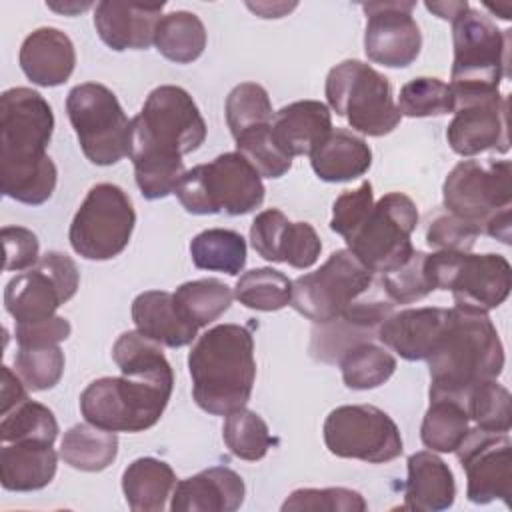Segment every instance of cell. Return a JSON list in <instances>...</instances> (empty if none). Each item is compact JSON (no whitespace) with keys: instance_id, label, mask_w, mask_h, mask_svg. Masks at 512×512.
<instances>
[{"instance_id":"cell-1","label":"cell","mask_w":512,"mask_h":512,"mask_svg":"<svg viewBox=\"0 0 512 512\" xmlns=\"http://www.w3.org/2000/svg\"><path fill=\"white\" fill-rule=\"evenodd\" d=\"M206 122L192 96L172 84L154 88L130 124L128 156L146 200L176 192L184 176V154L202 146Z\"/></svg>"},{"instance_id":"cell-2","label":"cell","mask_w":512,"mask_h":512,"mask_svg":"<svg viewBox=\"0 0 512 512\" xmlns=\"http://www.w3.org/2000/svg\"><path fill=\"white\" fill-rule=\"evenodd\" d=\"M54 132V114L46 98L26 86L0 96V186L2 194L40 206L50 200L58 170L46 154Z\"/></svg>"},{"instance_id":"cell-3","label":"cell","mask_w":512,"mask_h":512,"mask_svg":"<svg viewBox=\"0 0 512 512\" xmlns=\"http://www.w3.org/2000/svg\"><path fill=\"white\" fill-rule=\"evenodd\" d=\"M428 360L430 400L452 398L464 404L482 382L504 368V346L488 312L450 308L448 324Z\"/></svg>"},{"instance_id":"cell-4","label":"cell","mask_w":512,"mask_h":512,"mask_svg":"<svg viewBox=\"0 0 512 512\" xmlns=\"http://www.w3.org/2000/svg\"><path fill=\"white\" fill-rule=\"evenodd\" d=\"M192 396L216 416L244 408L256 378L254 338L246 326L218 324L206 330L188 354Z\"/></svg>"},{"instance_id":"cell-5","label":"cell","mask_w":512,"mask_h":512,"mask_svg":"<svg viewBox=\"0 0 512 512\" xmlns=\"http://www.w3.org/2000/svg\"><path fill=\"white\" fill-rule=\"evenodd\" d=\"M446 212L474 224L480 232L510 244L512 164L510 160H462L442 184Z\"/></svg>"},{"instance_id":"cell-6","label":"cell","mask_w":512,"mask_h":512,"mask_svg":"<svg viewBox=\"0 0 512 512\" xmlns=\"http://www.w3.org/2000/svg\"><path fill=\"white\" fill-rule=\"evenodd\" d=\"M182 208L190 214L242 216L262 206V176L238 152H224L208 164L186 170L176 192Z\"/></svg>"},{"instance_id":"cell-7","label":"cell","mask_w":512,"mask_h":512,"mask_svg":"<svg viewBox=\"0 0 512 512\" xmlns=\"http://www.w3.org/2000/svg\"><path fill=\"white\" fill-rule=\"evenodd\" d=\"M172 388L140 376H104L82 390L80 412L110 432H144L162 418Z\"/></svg>"},{"instance_id":"cell-8","label":"cell","mask_w":512,"mask_h":512,"mask_svg":"<svg viewBox=\"0 0 512 512\" xmlns=\"http://www.w3.org/2000/svg\"><path fill=\"white\" fill-rule=\"evenodd\" d=\"M454 60L450 88L454 98L496 92L508 76L510 30H500L486 14L468 8L452 22Z\"/></svg>"},{"instance_id":"cell-9","label":"cell","mask_w":512,"mask_h":512,"mask_svg":"<svg viewBox=\"0 0 512 512\" xmlns=\"http://www.w3.org/2000/svg\"><path fill=\"white\" fill-rule=\"evenodd\" d=\"M324 94L336 116L346 118L360 134L386 136L402 120L388 78L360 60L330 68Z\"/></svg>"},{"instance_id":"cell-10","label":"cell","mask_w":512,"mask_h":512,"mask_svg":"<svg viewBox=\"0 0 512 512\" xmlns=\"http://www.w3.org/2000/svg\"><path fill=\"white\" fill-rule=\"evenodd\" d=\"M426 272L434 290H450L454 306L476 312L498 308L512 288L510 262L500 254L432 252Z\"/></svg>"},{"instance_id":"cell-11","label":"cell","mask_w":512,"mask_h":512,"mask_svg":"<svg viewBox=\"0 0 512 512\" xmlns=\"http://www.w3.org/2000/svg\"><path fill=\"white\" fill-rule=\"evenodd\" d=\"M68 120L84 156L96 166H112L128 154L130 124L116 94L104 84L84 82L66 96Z\"/></svg>"},{"instance_id":"cell-12","label":"cell","mask_w":512,"mask_h":512,"mask_svg":"<svg viewBox=\"0 0 512 512\" xmlns=\"http://www.w3.org/2000/svg\"><path fill=\"white\" fill-rule=\"evenodd\" d=\"M416 226L418 208L414 200L402 192H388L374 202L364 222L344 242L372 274H386L412 256L410 236Z\"/></svg>"},{"instance_id":"cell-13","label":"cell","mask_w":512,"mask_h":512,"mask_svg":"<svg viewBox=\"0 0 512 512\" xmlns=\"http://www.w3.org/2000/svg\"><path fill=\"white\" fill-rule=\"evenodd\" d=\"M136 212L130 196L116 184L92 186L76 210L68 240L76 254L86 260H110L130 242Z\"/></svg>"},{"instance_id":"cell-14","label":"cell","mask_w":512,"mask_h":512,"mask_svg":"<svg viewBox=\"0 0 512 512\" xmlns=\"http://www.w3.org/2000/svg\"><path fill=\"white\" fill-rule=\"evenodd\" d=\"M372 280V272L342 248L332 252L318 270L292 282L290 306L314 324H326L368 292Z\"/></svg>"},{"instance_id":"cell-15","label":"cell","mask_w":512,"mask_h":512,"mask_svg":"<svg viewBox=\"0 0 512 512\" xmlns=\"http://www.w3.org/2000/svg\"><path fill=\"white\" fill-rule=\"evenodd\" d=\"M324 444L338 458L384 464L402 454L396 422L378 406L346 404L334 408L322 426Z\"/></svg>"},{"instance_id":"cell-16","label":"cell","mask_w":512,"mask_h":512,"mask_svg":"<svg viewBox=\"0 0 512 512\" xmlns=\"http://www.w3.org/2000/svg\"><path fill=\"white\" fill-rule=\"evenodd\" d=\"M78 284L76 262L64 252L50 250L40 256L34 268L16 274L6 284L4 308L16 324L46 320L76 294Z\"/></svg>"},{"instance_id":"cell-17","label":"cell","mask_w":512,"mask_h":512,"mask_svg":"<svg viewBox=\"0 0 512 512\" xmlns=\"http://www.w3.org/2000/svg\"><path fill=\"white\" fill-rule=\"evenodd\" d=\"M458 462L466 472V496L474 504L502 500L510 506L512 496V442L506 432L468 430L456 448Z\"/></svg>"},{"instance_id":"cell-18","label":"cell","mask_w":512,"mask_h":512,"mask_svg":"<svg viewBox=\"0 0 512 512\" xmlns=\"http://www.w3.org/2000/svg\"><path fill=\"white\" fill-rule=\"evenodd\" d=\"M508 98L496 92L458 98L446 140L460 156H476L486 150L508 152Z\"/></svg>"},{"instance_id":"cell-19","label":"cell","mask_w":512,"mask_h":512,"mask_svg":"<svg viewBox=\"0 0 512 512\" xmlns=\"http://www.w3.org/2000/svg\"><path fill=\"white\" fill-rule=\"evenodd\" d=\"M414 2H368L364 52L366 56L388 68L410 66L422 48V34L412 18Z\"/></svg>"},{"instance_id":"cell-20","label":"cell","mask_w":512,"mask_h":512,"mask_svg":"<svg viewBox=\"0 0 512 512\" xmlns=\"http://www.w3.org/2000/svg\"><path fill=\"white\" fill-rule=\"evenodd\" d=\"M450 308L426 306L392 312L376 332V338L404 360H426L436 348L446 324Z\"/></svg>"},{"instance_id":"cell-21","label":"cell","mask_w":512,"mask_h":512,"mask_svg":"<svg viewBox=\"0 0 512 512\" xmlns=\"http://www.w3.org/2000/svg\"><path fill=\"white\" fill-rule=\"evenodd\" d=\"M164 4H136L104 0L96 4L94 26L100 40L116 50H144L154 44L156 24Z\"/></svg>"},{"instance_id":"cell-22","label":"cell","mask_w":512,"mask_h":512,"mask_svg":"<svg viewBox=\"0 0 512 512\" xmlns=\"http://www.w3.org/2000/svg\"><path fill=\"white\" fill-rule=\"evenodd\" d=\"M246 496L244 480L226 466H212L176 482L172 512H234Z\"/></svg>"},{"instance_id":"cell-23","label":"cell","mask_w":512,"mask_h":512,"mask_svg":"<svg viewBox=\"0 0 512 512\" xmlns=\"http://www.w3.org/2000/svg\"><path fill=\"white\" fill-rule=\"evenodd\" d=\"M18 60L24 76L32 84L52 88L64 84L72 76L76 50L62 30L42 26L24 38Z\"/></svg>"},{"instance_id":"cell-24","label":"cell","mask_w":512,"mask_h":512,"mask_svg":"<svg viewBox=\"0 0 512 512\" xmlns=\"http://www.w3.org/2000/svg\"><path fill=\"white\" fill-rule=\"evenodd\" d=\"M332 130L330 108L320 100L282 106L272 118V140L290 158L310 156Z\"/></svg>"},{"instance_id":"cell-25","label":"cell","mask_w":512,"mask_h":512,"mask_svg":"<svg viewBox=\"0 0 512 512\" xmlns=\"http://www.w3.org/2000/svg\"><path fill=\"white\" fill-rule=\"evenodd\" d=\"M408 478L404 484V510L440 512L454 504L456 482L450 466L432 450L408 456Z\"/></svg>"},{"instance_id":"cell-26","label":"cell","mask_w":512,"mask_h":512,"mask_svg":"<svg viewBox=\"0 0 512 512\" xmlns=\"http://www.w3.org/2000/svg\"><path fill=\"white\" fill-rule=\"evenodd\" d=\"M132 322L136 330L168 348H182L196 338L198 328L176 308L174 296L164 290H146L132 302Z\"/></svg>"},{"instance_id":"cell-27","label":"cell","mask_w":512,"mask_h":512,"mask_svg":"<svg viewBox=\"0 0 512 512\" xmlns=\"http://www.w3.org/2000/svg\"><path fill=\"white\" fill-rule=\"evenodd\" d=\"M58 454L52 444L10 442L0 448V482L10 492H34L52 482Z\"/></svg>"},{"instance_id":"cell-28","label":"cell","mask_w":512,"mask_h":512,"mask_svg":"<svg viewBox=\"0 0 512 512\" xmlns=\"http://www.w3.org/2000/svg\"><path fill=\"white\" fill-rule=\"evenodd\" d=\"M314 174L324 182H350L372 166L370 146L350 130L332 128L310 154Z\"/></svg>"},{"instance_id":"cell-29","label":"cell","mask_w":512,"mask_h":512,"mask_svg":"<svg viewBox=\"0 0 512 512\" xmlns=\"http://www.w3.org/2000/svg\"><path fill=\"white\" fill-rule=\"evenodd\" d=\"M176 486V474L164 460L144 456L130 462L122 474V492L134 512H162Z\"/></svg>"},{"instance_id":"cell-30","label":"cell","mask_w":512,"mask_h":512,"mask_svg":"<svg viewBox=\"0 0 512 512\" xmlns=\"http://www.w3.org/2000/svg\"><path fill=\"white\" fill-rule=\"evenodd\" d=\"M118 454L116 432L98 428L90 422L74 424L60 442L62 460L82 472H100L108 468Z\"/></svg>"},{"instance_id":"cell-31","label":"cell","mask_w":512,"mask_h":512,"mask_svg":"<svg viewBox=\"0 0 512 512\" xmlns=\"http://www.w3.org/2000/svg\"><path fill=\"white\" fill-rule=\"evenodd\" d=\"M156 50L170 62L190 64L206 48V28L202 20L186 10L164 14L154 32Z\"/></svg>"},{"instance_id":"cell-32","label":"cell","mask_w":512,"mask_h":512,"mask_svg":"<svg viewBox=\"0 0 512 512\" xmlns=\"http://www.w3.org/2000/svg\"><path fill=\"white\" fill-rule=\"evenodd\" d=\"M112 360L122 374L174 386V372L160 344L142 336L138 330H128L118 336L112 346Z\"/></svg>"},{"instance_id":"cell-33","label":"cell","mask_w":512,"mask_h":512,"mask_svg":"<svg viewBox=\"0 0 512 512\" xmlns=\"http://www.w3.org/2000/svg\"><path fill=\"white\" fill-rule=\"evenodd\" d=\"M190 256L196 268L236 276L246 266V240L228 228H208L190 242Z\"/></svg>"},{"instance_id":"cell-34","label":"cell","mask_w":512,"mask_h":512,"mask_svg":"<svg viewBox=\"0 0 512 512\" xmlns=\"http://www.w3.org/2000/svg\"><path fill=\"white\" fill-rule=\"evenodd\" d=\"M172 296L178 312L196 328H204L230 308L234 292L218 278H200L180 284Z\"/></svg>"},{"instance_id":"cell-35","label":"cell","mask_w":512,"mask_h":512,"mask_svg":"<svg viewBox=\"0 0 512 512\" xmlns=\"http://www.w3.org/2000/svg\"><path fill=\"white\" fill-rule=\"evenodd\" d=\"M466 406L452 398H432L420 426V440L432 452H456L468 434Z\"/></svg>"},{"instance_id":"cell-36","label":"cell","mask_w":512,"mask_h":512,"mask_svg":"<svg viewBox=\"0 0 512 512\" xmlns=\"http://www.w3.org/2000/svg\"><path fill=\"white\" fill-rule=\"evenodd\" d=\"M338 366L348 388L372 390L382 386L394 374L396 358L384 346L370 340L350 346L338 358Z\"/></svg>"},{"instance_id":"cell-37","label":"cell","mask_w":512,"mask_h":512,"mask_svg":"<svg viewBox=\"0 0 512 512\" xmlns=\"http://www.w3.org/2000/svg\"><path fill=\"white\" fill-rule=\"evenodd\" d=\"M234 298L250 310L276 312L290 304L292 280L274 268H252L236 280Z\"/></svg>"},{"instance_id":"cell-38","label":"cell","mask_w":512,"mask_h":512,"mask_svg":"<svg viewBox=\"0 0 512 512\" xmlns=\"http://www.w3.org/2000/svg\"><path fill=\"white\" fill-rule=\"evenodd\" d=\"M222 438L236 458L248 462L262 460L274 444L268 424L262 420L260 414L248 410L246 406L226 414Z\"/></svg>"},{"instance_id":"cell-39","label":"cell","mask_w":512,"mask_h":512,"mask_svg":"<svg viewBox=\"0 0 512 512\" xmlns=\"http://www.w3.org/2000/svg\"><path fill=\"white\" fill-rule=\"evenodd\" d=\"M58 436V422L54 412L34 400H24L0 420V440L4 444L10 442H42L54 444Z\"/></svg>"},{"instance_id":"cell-40","label":"cell","mask_w":512,"mask_h":512,"mask_svg":"<svg viewBox=\"0 0 512 512\" xmlns=\"http://www.w3.org/2000/svg\"><path fill=\"white\" fill-rule=\"evenodd\" d=\"M224 112L234 138L250 128L272 124L274 118L270 96L264 86L256 82H242L234 86L226 96Z\"/></svg>"},{"instance_id":"cell-41","label":"cell","mask_w":512,"mask_h":512,"mask_svg":"<svg viewBox=\"0 0 512 512\" xmlns=\"http://www.w3.org/2000/svg\"><path fill=\"white\" fill-rule=\"evenodd\" d=\"M396 108L400 116L408 118L444 116L454 112V94L450 84L442 82L440 78L420 76L400 88Z\"/></svg>"},{"instance_id":"cell-42","label":"cell","mask_w":512,"mask_h":512,"mask_svg":"<svg viewBox=\"0 0 512 512\" xmlns=\"http://www.w3.org/2000/svg\"><path fill=\"white\" fill-rule=\"evenodd\" d=\"M468 418L476 428L488 432H508L512 426V400L508 388L496 380L478 384L464 400Z\"/></svg>"},{"instance_id":"cell-43","label":"cell","mask_w":512,"mask_h":512,"mask_svg":"<svg viewBox=\"0 0 512 512\" xmlns=\"http://www.w3.org/2000/svg\"><path fill=\"white\" fill-rule=\"evenodd\" d=\"M270 128L272 124H266L238 134L234 138L236 152L242 154L262 178H280L292 168V158L276 146Z\"/></svg>"},{"instance_id":"cell-44","label":"cell","mask_w":512,"mask_h":512,"mask_svg":"<svg viewBox=\"0 0 512 512\" xmlns=\"http://www.w3.org/2000/svg\"><path fill=\"white\" fill-rule=\"evenodd\" d=\"M64 352L56 346L18 348L14 356L16 374L32 392L54 388L64 374Z\"/></svg>"},{"instance_id":"cell-45","label":"cell","mask_w":512,"mask_h":512,"mask_svg":"<svg viewBox=\"0 0 512 512\" xmlns=\"http://www.w3.org/2000/svg\"><path fill=\"white\" fill-rule=\"evenodd\" d=\"M364 496L352 488H298L282 504V512H364Z\"/></svg>"},{"instance_id":"cell-46","label":"cell","mask_w":512,"mask_h":512,"mask_svg":"<svg viewBox=\"0 0 512 512\" xmlns=\"http://www.w3.org/2000/svg\"><path fill=\"white\" fill-rule=\"evenodd\" d=\"M382 286L392 304H410L428 296L434 288L426 272V252L414 250L402 266L382 274Z\"/></svg>"},{"instance_id":"cell-47","label":"cell","mask_w":512,"mask_h":512,"mask_svg":"<svg viewBox=\"0 0 512 512\" xmlns=\"http://www.w3.org/2000/svg\"><path fill=\"white\" fill-rule=\"evenodd\" d=\"M480 228L450 214H438L430 220L426 230V242L436 252H470L480 236Z\"/></svg>"},{"instance_id":"cell-48","label":"cell","mask_w":512,"mask_h":512,"mask_svg":"<svg viewBox=\"0 0 512 512\" xmlns=\"http://www.w3.org/2000/svg\"><path fill=\"white\" fill-rule=\"evenodd\" d=\"M372 206H374V194H372V184L368 180L354 190L342 192L332 204L330 230L340 234L342 238L350 236L364 222Z\"/></svg>"},{"instance_id":"cell-49","label":"cell","mask_w":512,"mask_h":512,"mask_svg":"<svg viewBox=\"0 0 512 512\" xmlns=\"http://www.w3.org/2000/svg\"><path fill=\"white\" fill-rule=\"evenodd\" d=\"M290 220L278 208L262 210L250 226V244L268 262H282V242Z\"/></svg>"},{"instance_id":"cell-50","label":"cell","mask_w":512,"mask_h":512,"mask_svg":"<svg viewBox=\"0 0 512 512\" xmlns=\"http://www.w3.org/2000/svg\"><path fill=\"white\" fill-rule=\"evenodd\" d=\"M322 252V242L318 232L308 222H290L282 242V262L292 268H310Z\"/></svg>"},{"instance_id":"cell-51","label":"cell","mask_w":512,"mask_h":512,"mask_svg":"<svg viewBox=\"0 0 512 512\" xmlns=\"http://www.w3.org/2000/svg\"><path fill=\"white\" fill-rule=\"evenodd\" d=\"M4 270L22 272L30 270L40 260V242L36 234L24 226H4Z\"/></svg>"},{"instance_id":"cell-52","label":"cell","mask_w":512,"mask_h":512,"mask_svg":"<svg viewBox=\"0 0 512 512\" xmlns=\"http://www.w3.org/2000/svg\"><path fill=\"white\" fill-rule=\"evenodd\" d=\"M72 332V326L62 316H52L38 322L16 324L14 336L18 348H38V346H56L66 340Z\"/></svg>"},{"instance_id":"cell-53","label":"cell","mask_w":512,"mask_h":512,"mask_svg":"<svg viewBox=\"0 0 512 512\" xmlns=\"http://www.w3.org/2000/svg\"><path fill=\"white\" fill-rule=\"evenodd\" d=\"M26 384L18 374H14L8 366H2V382H0V414H6L20 402H24Z\"/></svg>"},{"instance_id":"cell-54","label":"cell","mask_w":512,"mask_h":512,"mask_svg":"<svg viewBox=\"0 0 512 512\" xmlns=\"http://www.w3.org/2000/svg\"><path fill=\"white\" fill-rule=\"evenodd\" d=\"M430 12H434L438 18L442 20H450L454 22L462 12H466L470 8V4L464 2H426L424 4Z\"/></svg>"},{"instance_id":"cell-55","label":"cell","mask_w":512,"mask_h":512,"mask_svg":"<svg viewBox=\"0 0 512 512\" xmlns=\"http://www.w3.org/2000/svg\"><path fill=\"white\" fill-rule=\"evenodd\" d=\"M250 10H254L256 14H260L262 18H280L286 10L290 12L296 4H268V2H264V4H246Z\"/></svg>"},{"instance_id":"cell-56","label":"cell","mask_w":512,"mask_h":512,"mask_svg":"<svg viewBox=\"0 0 512 512\" xmlns=\"http://www.w3.org/2000/svg\"><path fill=\"white\" fill-rule=\"evenodd\" d=\"M46 6L48 8H52V10H56V12H62V14H70V16H74V14H78V12H84V10H88L92 4L90 2H64V4H56V2H46Z\"/></svg>"},{"instance_id":"cell-57","label":"cell","mask_w":512,"mask_h":512,"mask_svg":"<svg viewBox=\"0 0 512 512\" xmlns=\"http://www.w3.org/2000/svg\"><path fill=\"white\" fill-rule=\"evenodd\" d=\"M486 8H488V10H492V12H496V14H498V18H502V20H510V18H512V6H510L508 2H504V4H496V6L486 4Z\"/></svg>"}]
</instances>
